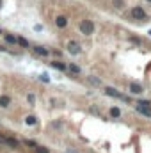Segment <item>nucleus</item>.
I'll list each match as a JSON object with an SVG mask.
<instances>
[{"instance_id":"9d476101","label":"nucleus","mask_w":151,"mask_h":153,"mask_svg":"<svg viewBox=\"0 0 151 153\" xmlns=\"http://www.w3.org/2000/svg\"><path fill=\"white\" fill-rule=\"evenodd\" d=\"M52 68H55V70H61V71H64V70H66V66H64L62 62H57V61H55V62H52Z\"/></svg>"},{"instance_id":"7ed1b4c3","label":"nucleus","mask_w":151,"mask_h":153,"mask_svg":"<svg viewBox=\"0 0 151 153\" xmlns=\"http://www.w3.org/2000/svg\"><path fill=\"white\" fill-rule=\"evenodd\" d=\"M68 52L73 53V55L80 53V45H78L77 41H69V43H68Z\"/></svg>"},{"instance_id":"a878e982","label":"nucleus","mask_w":151,"mask_h":153,"mask_svg":"<svg viewBox=\"0 0 151 153\" xmlns=\"http://www.w3.org/2000/svg\"><path fill=\"white\" fill-rule=\"evenodd\" d=\"M148 2H151V0H148Z\"/></svg>"},{"instance_id":"393cba45","label":"nucleus","mask_w":151,"mask_h":153,"mask_svg":"<svg viewBox=\"0 0 151 153\" xmlns=\"http://www.w3.org/2000/svg\"><path fill=\"white\" fill-rule=\"evenodd\" d=\"M150 36H151V30H150Z\"/></svg>"},{"instance_id":"423d86ee","label":"nucleus","mask_w":151,"mask_h":153,"mask_svg":"<svg viewBox=\"0 0 151 153\" xmlns=\"http://www.w3.org/2000/svg\"><path fill=\"white\" fill-rule=\"evenodd\" d=\"M130 91H132L133 94H141L144 89H142V86H139V84H135V82H133V84H130Z\"/></svg>"},{"instance_id":"1a4fd4ad","label":"nucleus","mask_w":151,"mask_h":153,"mask_svg":"<svg viewBox=\"0 0 151 153\" xmlns=\"http://www.w3.org/2000/svg\"><path fill=\"white\" fill-rule=\"evenodd\" d=\"M11 103V98L9 96H0V107H7Z\"/></svg>"},{"instance_id":"39448f33","label":"nucleus","mask_w":151,"mask_h":153,"mask_svg":"<svg viewBox=\"0 0 151 153\" xmlns=\"http://www.w3.org/2000/svg\"><path fill=\"white\" fill-rule=\"evenodd\" d=\"M55 25L61 27V29H64V27L68 25V18H66V16H57V18H55Z\"/></svg>"},{"instance_id":"412c9836","label":"nucleus","mask_w":151,"mask_h":153,"mask_svg":"<svg viewBox=\"0 0 151 153\" xmlns=\"http://www.w3.org/2000/svg\"><path fill=\"white\" fill-rule=\"evenodd\" d=\"M25 144H27V146H34V148H36V146H37V144H36V143H34V141H28V139H27V141H25Z\"/></svg>"},{"instance_id":"4be33fe9","label":"nucleus","mask_w":151,"mask_h":153,"mask_svg":"<svg viewBox=\"0 0 151 153\" xmlns=\"http://www.w3.org/2000/svg\"><path fill=\"white\" fill-rule=\"evenodd\" d=\"M114 4H116V7H123V0H114Z\"/></svg>"},{"instance_id":"ddd939ff","label":"nucleus","mask_w":151,"mask_h":153,"mask_svg":"<svg viewBox=\"0 0 151 153\" xmlns=\"http://www.w3.org/2000/svg\"><path fill=\"white\" fill-rule=\"evenodd\" d=\"M71 73H80V66H77V64H69V68H68Z\"/></svg>"},{"instance_id":"0eeeda50","label":"nucleus","mask_w":151,"mask_h":153,"mask_svg":"<svg viewBox=\"0 0 151 153\" xmlns=\"http://www.w3.org/2000/svg\"><path fill=\"white\" fill-rule=\"evenodd\" d=\"M105 93H107L109 96H116V98H125V96H121V93H119V91H116V89H112V87H107V89H105Z\"/></svg>"},{"instance_id":"6ab92c4d","label":"nucleus","mask_w":151,"mask_h":153,"mask_svg":"<svg viewBox=\"0 0 151 153\" xmlns=\"http://www.w3.org/2000/svg\"><path fill=\"white\" fill-rule=\"evenodd\" d=\"M27 100H28V103H32V105H34V102H36V96H34V94H28V96H27Z\"/></svg>"},{"instance_id":"a211bd4d","label":"nucleus","mask_w":151,"mask_h":153,"mask_svg":"<svg viewBox=\"0 0 151 153\" xmlns=\"http://www.w3.org/2000/svg\"><path fill=\"white\" fill-rule=\"evenodd\" d=\"M5 41H7V43H16V37H14V36H9V34H7V36H5Z\"/></svg>"},{"instance_id":"20e7f679","label":"nucleus","mask_w":151,"mask_h":153,"mask_svg":"<svg viewBox=\"0 0 151 153\" xmlns=\"http://www.w3.org/2000/svg\"><path fill=\"white\" fill-rule=\"evenodd\" d=\"M137 111H139L141 114H144V116H148V118H151V109L148 107V105H142V103H139Z\"/></svg>"},{"instance_id":"5701e85b","label":"nucleus","mask_w":151,"mask_h":153,"mask_svg":"<svg viewBox=\"0 0 151 153\" xmlns=\"http://www.w3.org/2000/svg\"><path fill=\"white\" fill-rule=\"evenodd\" d=\"M68 153H77V152H73V150H69V152H68Z\"/></svg>"},{"instance_id":"4468645a","label":"nucleus","mask_w":151,"mask_h":153,"mask_svg":"<svg viewBox=\"0 0 151 153\" xmlns=\"http://www.w3.org/2000/svg\"><path fill=\"white\" fill-rule=\"evenodd\" d=\"M16 43H20V45H21V46H25V48L28 46V41H27V39H23V37H16Z\"/></svg>"},{"instance_id":"dca6fc26","label":"nucleus","mask_w":151,"mask_h":153,"mask_svg":"<svg viewBox=\"0 0 151 153\" xmlns=\"http://www.w3.org/2000/svg\"><path fill=\"white\" fill-rule=\"evenodd\" d=\"M89 82L94 84V86H100V84H101V80H98V78H94V77H89Z\"/></svg>"},{"instance_id":"f3484780","label":"nucleus","mask_w":151,"mask_h":153,"mask_svg":"<svg viewBox=\"0 0 151 153\" xmlns=\"http://www.w3.org/2000/svg\"><path fill=\"white\" fill-rule=\"evenodd\" d=\"M36 152L37 153H48V148H44V146H36Z\"/></svg>"},{"instance_id":"2eb2a0df","label":"nucleus","mask_w":151,"mask_h":153,"mask_svg":"<svg viewBox=\"0 0 151 153\" xmlns=\"http://www.w3.org/2000/svg\"><path fill=\"white\" fill-rule=\"evenodd\" d=\"M5 143H7L9 146H12V148H16V146H18V141H16V139H5Z\"/></svg>"},{"instance_id":"b1692460","label":"nucleus","mask_w":151,"mask_h":153,"mask_svg":"<svg viewBox=\"0 0 151 153\" xmlns=\"http://www.w3.org/2000/svg\"><path fill=\"white\" fill-rule=\"evenodd\" d=\"M0 9H2V0H0Z\"/></svg>"},{"instance_id":"f03ea898","label":"nucleus","mask_w":151,"mask_h":153,"mask_svg":"<svg viewBox=\"0 0 151 153\" xmlns=\"http://www.w3.org/2000/svg\"><path fill=\"white\" fill-rule=\"evenodd\" d=\"M132 16H133L135 20H144V18H146V12H144L142 7H133V9H132Z\"/></svg>"},{"instance_id":"f257e3e1","label":"nucleus","mask_w":151,"mask_h":153,"mask_svg":"<svg viewBox=\"0 0 151 153\" xmlns=\"http://www.w3.org/2000/svg\"><path fill=\"white\" fill-rule=\"evenodd\" d=\"M80 30H82V34L91 36V34L94 32V23H93L91 20H84V21L80 23Z\"/></svg>"},{"instance_id":"bb28decb","label":"nucleus","mask_w":151,"mask_h":153,"mask_svg":"<svg viewBox=\"0 0 151 153\" xmlns=\"http://www.w3.org/2000/svg\"><path fill=\"white\" fill-rule=\"evenodd\" d=\"M0 34H2V32H0Z\"/></svg>"},{"instance_id":"9b49d317","label":"nucleus","mask_w":151,"mask_h":153,"mask_svg":"<svg viewBox=\"0 0 151 153\" xmlns=\"http://www.w3.org/2000/svg\"><path fill=\"white\" fill-rule=\"evenodd\" d=\"M110 116H112V118H119V116H121V111H119L117 107H112V109H110Z\"/></svg>"},{"instance_id":"6e6552de","label":"nucleus","mask_w":151,"mask_h":153,"mask_svg":"<svg viewBox=\"0 0 151 153\" xmlns=\"http://www.w3.org/2000/svg\"><path fill=\"white\" fill-rule=\"evenodd\" d=\"M34 52H36L37 55H43V57H46V55H48V50H46V48H43V46H34Z\"/></svg>"},{"instance_id":"aec40b11","label":"nucleus","mask_w":151,"mask_h":153,"mask_svg":"<svg viewBox=\"0 0 151 153\" xmlns=\"http://www.w3.org/2000/svg\"><path fill=\"white\" fill-rule=\"evenodd\" d=\"M39 78H41V80H43V82H50V77H48V75H46V73H44V75H41V77H39Z\"/></svg>"},{"instance_id":"f8f14e48","label":"nucleus","mask_w":151,"mask_h":153,"mask_svg":"<svg viewBox=\"0 0 151 153\" xmlns=\"http://www.w3.org/2000/svg\"><path fill=\"white\" fill-rule=\"evenodd\" d=\"M36 121H37L36 116H27V118H25V123H27V125H36Z\"/></svg>"}]
</instances>
